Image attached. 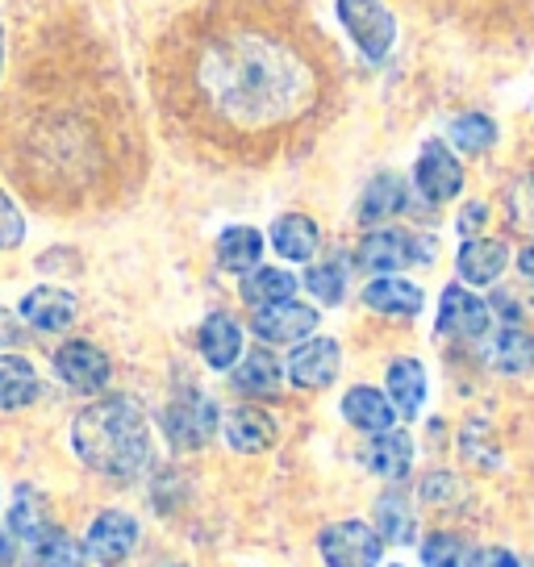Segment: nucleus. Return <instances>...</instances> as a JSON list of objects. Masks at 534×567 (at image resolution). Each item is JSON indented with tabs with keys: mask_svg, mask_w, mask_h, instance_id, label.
<instances>
[{
	"mask_svg": "<svg viewBox=\"0 0 534 567\" xmlns=\"http://www.w3.org/2000/svg\"><path fill=\"white\" fill-rule=\"evenodd\" d=\"M196 347H201V359L214 372H230L234 363L243 359V326L230 313H209L196 330Z\"/></svg>",
	"mask_w": 534,
	"mask_h": 567,
	"instance_id": "obj_15",
	"label": "nucleus"
},
{
	"mask_svg": "<svg viewBox=\"0 0 534 567\" xmlns=\"http://www.w3.org/2000/svg\"><path fill=\"white\" fill-rule=\"evenodd\" d=\"M72 446L92 472L134 480L151 467V422L134 396H105L72 422Z\"/></svg>",
	"mask_w": 534,
	"mask_h": 567,
	"instance_id": "obj_2",
	"label": "nucleus"
},
{
	"mask_svg": "<svg viewBox=\"0 0 534 567\" xmlns=\"http://www.w3.org/2000/svg\"><path fill=\"white\" fill-rule=\"evenodd\" d=\"M342 417L351 425H359L363 434H384L397 425V409L389 405V396L380 389H368V384H359L342 396Z\"/></svg>",
	"mask_w": 534,
	"mask_h": 567,
	"instance_id": "obj_19",
	"label": "nucleus"
},
{
	"mask_svg": "<svg viewBox=\"0 0 534 567\" xmlns=\"http://www.w3.org/2000/svg\"><path fill=\"white\" fill-rule=\"evenodd\" d=\"M21 338H25V330H21V321L13 309H4L0 305V347H18Z\"/></svg>",
	"mask_w": 534,
	"mask_h": 567,
	"instance_id": "obj_38",
	"label": "nucleus"
},
{
	"mask_svg": "<svg viewBox=\"0 0 534 567\" xmlns=\"http://www.w3.org/2000/svg\"><path fill=\"white\" fill-rule=\"evenodd\" d=\"M363 463L368 472L384 480H401L413 463V443L405 430H384V434H372V443L363 446Z\"/></svg>",
	"mask_w": 534,
	"mask_h": 567,
	"instance_id": "obj_20",
	"label": "nucleus"
},
{
	"mask_svg": "<svg viewBox=\"0 0 534 567\" xmlns=\"http://www.w3.org/2000/svg\"><path fill=\"white\" fill-rule=\"evenodd\" d=\"M339 368L342 351L335 338H305L301 347H292V354H288V380L309 392L330 389L339 380Z\"/></svg>",
	"mask_w": 534,
	"mask_h": 567,
	"instance_id": "obj_9",
	"label": "nucleus"
},
{
	"mask_svg": "<svg viewBox=\"0 0 534 567\" xmlns=\"http://www.w3.org/2000/svg\"><path fill=\"white\" fill-rule=\"evenodd\" d=\"M264 247V234L255 230V226H230V230L217 234V264L234 271V276H247V271L259 267Z\"/></svg>",
	"mask_w": 534,
	"mask_h": 567,
	"instance_id": "obj_23",
	"label": "nucleus"
},
{
	"mask_svg": "<svg viewBox=\"0 0 534 567\" xmlns=\"http://www.w3.org/2000/svg\"><path fill=\"white\" fill-rule=\"evenodd\" d=\"M356 259L363 271L372 276H392L410 264H430L434 259V238H418L405 230H389V226H376L363 243H359Z\"/></svg>",
	"mask_w": 534,
	"mask_h": 567,
	"instance_id": "obj_4",
	"label": "nucleus"
},
{
	"mask_svg": "<svg viewBox=\"0 0 534 567\" xmlns=\"http://www.w3.org/2000/svg\"><path fill=\"white\" fill-rule=\"evenodd\" d=\"M505 264H510V247L497 243V238H468L460 247V255H455V267H460L463 284H476V288L497 284Z\"/></svg>",
	"mask_w": 534,
	"mask_h": 567,
	"instance_id": "obj_16",
	"label": "nucleus"
},
{
	"mask_svg": "<svg viewBox=\"0 0 534 567\" xmlns=\"http://www.w3.org/2000/svg\"><path fill=\"white\" fill-rule=\"evenodd\" d=\"M297 292V276L285 271V267H255L243 280V301L264 309V305H280Z\"/></svg>",
	"mask_w": 534,
	"mask_h": 567,
	"instance_id": "obj_28",
	"label": "nucleus"
},
{
	"mask_svg": "<svg viewBox=\"0 0 534 567\" xmlns=\"http://www.w3.org/2000/svg\"><path fill=\"white\" fill-rule=\"evenodd\" d=\"M285 384V368L271 351H250L238 359L234 368V389L247 392V396H276Z\"/></svg>",
	"mask_w": 534,
	"mask_h": 567,
	"instance_id": "obj_26",
	"label": "nucleus"
},
{
	"mask_svg": "<svg viewBox=\"0 0 534 567\" xmlns=\"http://www.w3.org/2000/svg\"><path fill=\"white\" fill-rule=\"evenodd\" d=\"M54 372L59 380L75 392H101L113 380V363H109V354L101 347H92L84 338H75V342H63L59 351H54Z\"/></svg>",
	"mask_w": 534,
	"mask_h": 567,
	"instance_id": "obj_8",
	"label": "nucleus"
},
{
	"mask_svg": "<svg viewBox=\"0 0 534 567\" xmlns=\"http://www.w3.org/2000/svg\"><path fill=\"white\" fill-rule=\"evenodd\" d=\"M531 567H534V564H531Z\"/></svg>",
	"mask_w": 534,
	"mask_h": 567,
	"instance_id": "obj_44",
	"label": "nucleus"
},
{
	"mask_svg": "<svg viewBox=\"0 0 534 567\" xmlns=\"http://www.w3.org/2000/svg\"><path fill=\"white\" fill-rule=\"evenodd\" d=\"M21 238H25V217L13 205V196L0 188V250L21 247Z\"/></svg>",
	"mask_w": 534,
	"mask_h": 567,
	"instance_id": "obj_34",
	"label": "nucleus"
},
{
	"mask_svg": "<svg viewBox=\"0 0 534 567\" xmlns=\"http://www.w3.org/2000/svg\"><path fill=\"white\" fill-rule=\"evenodd\" d=\"M413 188L422 193V200L430 205H446L463 193V167L460 159L451 155V146L439 138H430L422 146V155L413 163Z\"/></svg>",
	"mask_w": 534,
	"mask_h": 567,
	"instance_id": "obj_6",
	"label": "nucleus"
},
{
	"mask_svg": "<svg viewBox=\"0 0 534 567\" xmlns=\"http://www.w3.org/2000/svg\"><path fill=\"white\" fill-rule=\"evenodd\" d=\"M201 84L238 125L280 122L309 96V68L288 42L264 34L222 38L201 63Z\"/></svg>",
	"mask_w": 534,
	"mask_h": 567,
	"instance_id": "obj_1",
	"label": "nucleus"
},
{
	"mask_svg": "<svg viewBox=\"0 0 534 567\" xmlns=\"http://www.w3.org/2000/svg\"><path fill=\"white\" fill-rule=\"evenodd\" d=\"M80 564H84V543H75L72 534L63 530L42 534L21 555V567H80Z\"/></svg>",
	"mask_w": 534,
	"mask_h": 567,
	"instance_id": "obj_29",
	"label": "nucleus"
},
{
	"mask_svg": "<svg viewBox=\"0 0 534 567\" xmlns=\"http://www.w3.org/2000/svg\"><path fill=\"white\" fill-rule=\"evenodd\" d=\"M481 354L497 368L501 375H526L534 372V334L522 326H501L481 338Z\"/></svg>",
	"mask_w": 534,
	"mask_h": 567,
	"instance_id": "obj_14",
	"label": "nucleus"
},
{
	"mask_svg": "<svg viewBox=\"0 0 534 567\" xmlns=\"http://www.w3.org/2000/svg\"><path fill=\"white\" fill-rule=\"evenodd\" d=\"M226 443L238 455H259V451H267V446L276 443V422L255 405L234 409L230 417H226Z\"/></svg>",
	"mask_w": 534,
	"mask_h": 567,
	"instance_id": "obj_22",
	"label": "nucleus"
},
{
	"mask_svg": "<svg viewBox=\"0 0 534 567\" xmlns=\"http://www.w3.org/2000/svg\"><path fill=\"white\" fill-rule=\"evenodd\" d=\"M217 422H222L217 401L196 389L179 392L176 401L163 409V430H167L172 446H179V451H196V446L209 443L217 434Z\"/></svg>",
	"mask_w": 534,
	"mask_h": 567,
	"instance_id": "obj_5",
	"label": "nucleus"
},
{
	"mask_svg": "<svg viewBox=\"0 0 534 567\" xmlns=\"http://www.w3.org/2000/svg\"><path fill=\"white\" fill-rule=\"evenodd\" d=\"M134 547H138V522L130 514H117V509L101 514L89 526V534H84V555L101 567L125 564Z\"/></svg>",
	"mask_w": 534,
	"mask_h": 567,
	"instance_id": "obj_11",
	"label": "nucleus"
},
{
	"mask_svg": "<svg viewBox=\"0 0 534 567\" xmlns=\"http://www.w3.org/2000/svg\"><path fill=\"white\" fill-rule=\"evenodd\" d=\"M476 567H526V564L517 559L514 550L493 547V550H484V555H476Z\"/></svg>",
	"mask_w": 534,
	"mask_h": 567,
	"instance_id": "obj_39",
	"label": "nucleus"
},
{
	"mask_svg": "<svg viewBox=\"0 0 534 567\" xmlns=\"http://www.w3.org/2000/svg\"><path fill=\"white\" fill-rule=\"evenodd\" d=\"M326 567H376L380 564V534L368 522H335L318 538Z\"/></svg>",
	"mask_w": 534,
	"mask_h": 567,
	"instance_id": "obj_7",
	"label": "nucleus"
},
{
	"mask_svg": "<svg viewBox=\"0 0 534 567\" xmlns=\"http://www.w3.org/2000/svg\"><path fill=\"white\" fill-rule=\"evenodd\" d=\"M342 30L351 34L368 63H384L397 47V18L384 0H335Z\"/></svg>",
	"mask_w": 534,
	"mask_h": 567,
	"instance_id": "obj_3",
	"label": "nucleus"
},
{
	"mask_svg": "<svg viewBox=\"0 0 534 567\" xmlns=\"http://www.w3.org/2000/svg\"><path fill=\"white\" fill-rule=\"evenodd\" d=\"M376 522H380V538L384 543H413V509L401 493H389L376 501Z\"/></svg>",
	"mask_w": 534,
	"mask_h": 567,
	"instance_id": "obj_31",
	"label": "nucleus"
},
{
	"mask_svg": "<svg viewBox=\"0 0 534 567\" xmlns=\"http://www.w3.org/2000/svg\"><path fill=\"white\" fill-rule=\"evenodd\" d=\"M484 221H489V205H484V200H472V205H463L460 221H455V230H460L463 238H476Z\"/></svg>",
	"mask_w": 534,
	"mask_h": 567,
	"instance_id": "obj_37",
	"label": "nucleus"
},
{
	"mask_svg": "<svg viewBox=\"0 0 534 567\" xmlns=\"http://www.w3.org/2000/svg\"><path fill=\"white\" fill-rule=\"evenodd\" d=\"M422 564L427 567H476V550L463 543L460 534H430L422 543Z\"/></svg>",
	"mask_w": 534,
	"mask_h": 567,
	"instance_id": "obj_32",
	"label": "nucleus"
},
{
	"mask_svg": "<svg viewBox=\"0 0 534 567\" xmlns=\"http://www.w3.org/2000/svg\"><path fill=\"white\" fill-rule=\"evenodd\" d=\"M250 330L264 338V342L292 347V342H301V338H309L314 330H318V309L288 297V301H280V305H264V309H255Z\"/></svg>",
	"mask_w": 534,
	"mask_h": 567,
	"instance_id": "obj_12",
	"label": "nucleus"
},
{
	"mask_svg": "<svg viewBox=\"0 0 534 567\" xmlns=\"http://www.w3.org/2000/svg\"><path fill=\"white\" fill-rule=\"evenodd\" d=\"M0 63H4V30H0Z\"/></svg>",
	"mask_w": 534,
	"mask_h": 567,
	"instance_id": "obj_42",
	"label": "nucleus"
},
{
	"mask_svg": "<svg viewBox=\"0 0 534 567\" xmlns=\"http://www.w3.org/2000/svg\"><path fill=\"white\" fill-rule=\"evenodd\" d=\"M517 271H522V276H526V284L534 288V247L517 250Z\"/></svg>",
	"mask_w": 534,
	"mask_h": 567,
	"instance_id": "obj_41",
	"label": "nucleus"
},
{
	"mask_svg": "<svg viewBox=\"0 0 534 567\" xmlns=\"http://www.w3.org/2000/svg\"><path fill=\"white\" fill-rule=\"evenodd\" d=\"M463 455H468V460L476 463V467H497L501 463V451H497V443H493V439H489V434H484V443H476V434H472V425H468V430H463Z\"/></svg>",
	"mask_w": 534,
	"mask_h": 567,
	"instance_id": "obj_36",
	"label": "nucleus"
},
{
	"mask_svg": "<svg viewBox=\"0 0 534 567\" xmlns=\"http://www.w3.org/2000/svg\"><path fill=\"white\" fill-rule=\"evenodd\" d=\"M305 288H309L321 305H339L342 292H347V264H342V259H330V264L309 267V271H305Z\"/></svg>",
	"mask_w": 534,
	"mask_h": 567,
	"instance_id": "obj_33",
	"label": "nucleus"
},
{
	"mask_svg": "<svg viewBox=\"0 0 534 567\" xmlns=\"http://www.w3.org/2000/svg\"><path fill=\"white\" fill-rule=\"evenodd\" d=\"M389 405L401 417H418L427 405V368L418 359H392L389 363Z\"/></svg>",
	"mask_w": 534,
	"mask_h": 567,
	"instance_id": "obj_21",
	"label": "nucleus"
},
{
	"mask_svg": "<svg viewBox=\"0 0 534 567\" xmlns=\"http://www.w3.org/2000/svg\"><path fill=\"white\" fill-rule=\"evenodd\" d=\"M422 496H427L430 505H460V501H463V484L455 476L439 472V476H430L427 484H422Z\"/></svg>",
	"mask_w": 534,
	"mask_h": 567,
	"instance_id": "obj_35",
	"label": "nucleus"
},
{
	"mask_svg": "<svg viewBox=\"0 0 534 567\" xmlns=\"http://www.w3.org/2000/svg\"><path fill=\"white\" fill-rule=\"evenodd\" d=\"M405 184H401V176H392V172H384V176H376L368 188H363V196H359V221L363 226H384L389 217H397V213L405 209Z\"/></svg>",
	"mask_w": 534,
	"mask_h": 567,
	"instance_id": "obj_25",
	"label": "nucleus"
},
{
	"mask_svg": "<svg viewBox=\"0 0 534 567\" xmlns=\"http://www.w3.org/2000/svg\"><path fill=\"white\" fill-rule=\"evenodd\" d=\"M42 380H38L34 363L21 354H0V409H25L38 401Z\"/></svg>",
	"mask_w": 534,
	"mask_h": 567,
	"instance_id": "obj_27",
	"label": "nucleus"
},
{
	"mask_svg": "<svg viewBox=\"0 0 534 567\" xmlns=\"http://www.w3.org/2000/svg\"><path fill=\"white\" fill-rule=\"evenodd\" d=\"M172 567H179V564H172Z\"/></svg>",
	"mask_w": 534,
	"mask_h": 567,
	"instance_id": "obj_43",
	"label": "nucleus"
},
{
	"mask_svg": "<svg viewBox=\"0 0 534 567\" xmlns=\"http://www.w3.org/2000/svg\"><path fill=\"white\" fill-rule=\"evenodd\" d=\"M21 321L38 330V334H59L68 330L80 313V301H75L68 288H54V284H42V288H30L18 305Z\"/></svg>",
	"mask_w": 534,
	"mask_h": 567,
	"instance_id": "obj_13",
	"label": "nucleus"
},
{
	"mask_svg": "<svg viewBox=\"0 0 534 567\" xmlns=\"http://www.w3.org/2000/svg\"><path fill=\"white\" fill-rule=\"evenodd\" d=\"M439 330L451 338H484L493 330V305L468 292L463 284H446L439 297Z\"/></svg>",
	"mask_w": 534,
	"mask_h": 567,
	"instance_id": "obj_10",
	"label": "nucleus"
},
{
	"mask_svg": "<svg viewBox=\"0 0 534 567\" xmlns=\"http://www.w3.org/2000/svg\"><path fill=\"white\" fill-rule=\"evenodd\" d=\"M9 534L21 543H38L42 534H51V505L38 493L34 484H21L13 493V509H9Z\"/></svg>",
	"mask_w": 534,
	"mask_h": 567,
	"instance_id": "obj_24",
	"label": "nucleus"
},
{
	"mask_svg": "<svg viewBox=\"0 0 534 567\" xmlns=\"http://www.w3.org/2000/svg\"><path fill=\"white\" fill-rule=\"evenodd\" d=\"M13 559H18V538L9 530H0V567H9Z\"/></svg>",
	"mask_w": 534,
	"mask_h": 567,
	"instance_id": "obj_40",
	"label": "nucleus"
},
{
	"mask_svg": "<svg viewBox=\"0 0 534 567\" xmlns=\"http://www.w3.org/2000/svg\"><path fill=\"white\" fill-rule=\"evenodd\" d=\"M363 305L384 318H418L422 313V288L401 276H376L363 288Z\"/></svg>",
	"mask_w": 534,
	"mask_h": 567,
	"instance_id": "obj_18",
	"label": "nucleus"
},
{
	"mask_svg": "<svg viewBox=\"0 0 534 567\" xmlns=\"http://www.w3.org/2000/svg\"><path fill=\"white\" fill-rule=\"evenodd\" d=\"M497 142V122L489 113H463L451 122V146L463 155H484Z\"/></svg>",
	"mask_w": 534,
	"mask_h": 567,
	"instance_id": "obj_30",
	"label": "nucleus"
},
{
	"mask_svg": "<svg viewBox=\"0 0 534 567\" xmlns=\"http://www.w3.org/2000/svg\"><path fill=\"white\" fill-rule=\"evenodd\" d=\"M271 247L280 259L288 264H309L321 247V230L314 217H305V213H285V217H276V226H271Z\"/></svg>",
	"mask_w": 534,
	"mask_h": 567,
	"instance_id": "obj_17",
	"label": "nucleus"
}]
</instances>
